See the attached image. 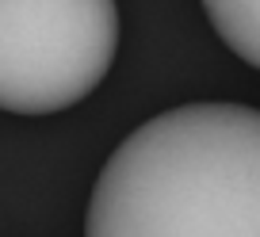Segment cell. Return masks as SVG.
<instances>
[{
    "mask_svg": "<svg viewBox=\"0 0 260 237\" xmlns=\"http://www.w3.org/2000/svg\"><path fill=\"white\" fill-rule=\"evenodd\" d=\"M84 237H260V111L184 104L130 130L96 176Z\"/></svg>",
    "mask_w": 260,
    "mask_h": 237,
    "instance_id": "cell-1",
    "label": "cell"
},
{
    "mask_svg": "<svg viewBox=\"0 0 260 237\" xmlns=\"http://www.w3.org/2000/svg\"><path fill=\"white\" fill-rule=\"evenodd\" d=\"M119 54L115 0H0V111L57 115Z\"/></svg>",
    "mask_w": 260,
    "mask_h": 237,
    "instance_id": "cell-2",
    "label": "cell"
},
{
    "mask_svg": "<svg viewBox=\"0 0 260 237\" xmlns=\"http://www.w3.org/2000/svg\"><path fill=\"white\" fill-rule=\"evenodd\" d=\"M203 12L245 65L260 69V0H203Z\"/></svg>",
    "mask_w": 260,
    "mask_h": 237,
    "instance_id": "cell-3",
    "label": "cell"
}]
</instances>
